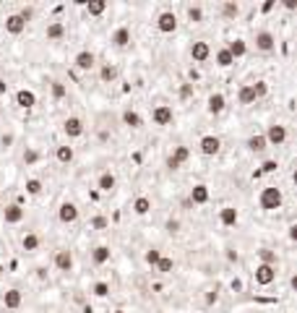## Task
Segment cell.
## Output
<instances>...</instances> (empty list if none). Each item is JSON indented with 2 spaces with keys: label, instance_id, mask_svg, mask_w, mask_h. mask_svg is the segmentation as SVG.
Segmentation results:
<instances>
[{
  "label": "cell",
  "instance_id": "cell-17",
  "mask_svg": "<svg viewBox=\"0 0 297 313\" xmlns=\"http://www.w3.org/2000/svg\"><path fill=\"white\" fill-rule=\"evenodd\" d=\"M21 303H24V292H21V290L11 287V290H6V292H3V305H6L8 310H19V308H21Z\"/></svg>",
  "mask_w": 297,
  "mask_h": 313
},
{
  "label": "cell",
  "instance_id": "cell-10",
  "mask_svg": "<svg viewBox=\"0 0 297 313\" xmlns=\"http://www.w3.org/2000/svg\"><path fill=\"white\" fill-rule=\"evenodd\" d=\"M63 133H66L68 138H81L84 136V120L76 118V115L66 118L63 120Z\"/></svg>",
  "mask_w": 297,
  "mask_h": 313
},
{
  "label": "cell",
  "instance_id": "cell-2",
  "mask_svg": "<svg viewBox=\"0 0 297 313\" xmlns=\"http://www.w3.org/2000/svg\"><path fill=\"white\" fill-rule=\"evenodd\" d=\"M198 151H201L203 156H216L219 151H222V138L214 136V133L201 136V141H198Z\"/></svg>",
  "mask_w": 297,
  "mask_h": 313
},
{
  "label": "cell",
  "instance_id": "cell-43",
  "mask_svg": "<svg viewBox=\"0 0 297 313\" xmlns=\"http://www.w3.org/2000/svg\"><path fill=\"white\" fill-rule=\"evenodd\" d=\"M222 13L227 16V19H234V16L240 13V6H237V3H224V6H222Z\"/></svg>",
  "mask_w": 297,
  "mask_h": 313
},
{
  "label": "cell",
  "instance_id": "cell-48",
  "mask_svg": "<svg viewBox=\"0 0 297 313\" xmlns=\"http://www.w3.org/2000/svg\"><path fill=\"white\" fill-rule=\"evenodd\" d=\"M167 230L169 232H180V219H167Z\"/></svg>",
  "mask_w": 297,
  "mask_h": 313
},
{
  "label": "cell",
  "instance_id": "cell-9",
  "mask_svg": "<svg viewBox=\"0 0 297 313\" xmlns=\"http://www.w3.org/2000/svg\"><path fill=\"white\" fill-rule=\"evenodd\" d=\"M57 219L63 225H73V222H78V206L73 201H63L60 203V209H57Z\"/></svg>",
  "mask_w": 297,
  "mask_h": 313
},
{
  "label": "cell",
  "instance_id": "cell-38",
  "mask_svg": "<svg viewBox=\"0 0 297 313\" xmlns=\"http://www.w3.org/2000/svg\"><path fill=\"white\" fill-rule=\"evenodd\" d=\"M91 292L97 295V297H107V295H109V282H104V279L94 282V285H91Z\"/></svg>",
  "mask_w": 297,
  "mask_h": 313
},
{
  "label": "cell",
  "instance_id": "cell-50",
  "mask_svg": "<svg viewBox=\"0 0 297 313\" xmlns=\"http://www.w3.org/2000/svg\"><path fill=\"white\" fill-rule=\"evenodd\" d=\"M167 167H169V170H180L183 165H180V162H175L172 156H167Z\"/></svg>",
  "mask_w": 297,
  "mask_h": 313
},
{
  "label": "cell",
  "instance_id": "cell-13",
  "mask_svg": "<svg viewBox=\"0 0 297 313\" xmlns=\"http://www.w3.org/2000/svg\"><path fill=\"white\" fill-rule=\"evenodd\" d=\"M73 66H76L78 71H91L94 66H97V55H94L91 50H81V53H76Z\"/></svg>",
  "mask_w": 297,
  "mask_h": 313
},
{
  "label": "cell",
  "instance_id": "cell-20",
  "mask_svg": "<svg viewBox=\"0 0 297 313\" xmlns=\"http://www.w3.org/2000/svg\"><path fill=\"white\" fill-rule=\"evenodd\" d=\"M13 99H16V105H19L21 110H31V107L37 105V94L31 91V89H19Z\"/></svg>",
  "mask_w": 297,
  "mask_h": 313
},
{
  "label": "cell",
  "instance_id": "cell-22",
  "mask_svg": "<svg viewBox=\"0 0 297 313\" xmlns=\"http://www.w3.org/2000/svg\"><path fill=\"white\" fill-rule=\"evenodd\" d=\"M237 219H240V212L234 206H222V209H219V222H222L224 227H234V225H237Z\"/></svg>",
  "mask_w": 297,
  "mask_h": 313
},
{
  "label": "cell",
  "instance_id": "cell-39",
  "mask_svg": "<svg viewBox=\"0 0 297 313\" xmlns=\"http://www.w3.org/2000/svg\"><path fill=\"white\" fill-rule=\"evenodd\" d=\"M50 94H52V99H63L68 94V89H66V84H63V81H52L50 84Z\"/></svg>",
  "mask_w": 297,
  "mask_h": 313
},
{
  "label": "cell",
  "instance_id": "cell-16",
  "mask_svg": "<svg viewBox=\"0 0 297 313\" xmlns=\"http://www.w3.org/2000/svg\"><path fill=\"white\" fill-rule=\"evenodd\" d=\"M55 269L57 272H71L73 269V250L68 248H60L55 253Z\"/></svg>",
  "mask_w": 297,
  "mask_h": 313
},
{
  "label": "cell",
  "instance_id": "cell-34",
  "mask_svg": "<svg viewBox=\"0 0 297 313\" xmlns=\"http://www.w3.org/2000/svg\"><path fill=\"white\" fill-rule=\"evenodd\" d=\"M185 16H188V21H191V24H201L203 21V8L201 6H188Z\"/></svg>",
  "mask_w": 297,
  "mask_h": 313
},
{
  "label": "cell",
  "instance_id": "cell-32",
  "mask_svg": "<svg viewBox=\"0 0 297 313\" xmlns=\"http://www.w3.org/2000/svg\"><path fill=\"white\" fill-rule=\"evenodd\" d=\"M117 76H120V71H117L115 66H109V63H107V66H102V68H99V78H102L104 84H112Z\"/></svg>",
  "mask_w": 297,
  "mask_h": 313
},
{
  "label": "cell",
  "instance_id": "cell-28",
  "mask_svg": "<svg viewBox=\"0 0 297 313\" xmlns=\"http://www.w3.org/2000/svg\"><path fill=\"white\" fill-rule=\"evenodd\" d=\"M73 156H76V151H73V146H68V144H63V146L55 149V160H57L60 165H71Z\"/></svg>",
  "mask_w": 297,
  "mask_h": 313
},
{
  "label": "cell",
  "instance_id": "cell-47",
  "mask_svg": "<svg viewBox=\"0 0 297 313\" xmlns=\"http://www.w3.org/2000/svg\"><path fill=\"white\" fill-rule=\"evenodd\" d=\"M203 300H206V305H214V303L219 300V290H216V287H214V290H209V292H206V297H203Z\"/></svg>",
  "mask_w": 297,
  "mask_h": 313
},
{
  "label": "cell",
  "instance_id": "cell-31",
  "mask_svg": "<svg viewBox=\"0 0 297 313\" xmlns=\"http://www.w3.org/2000/svg\"><path fill=\"white\" fill-rule=\"evenodd\" d=\"M44 34H47V39H50V42H57V39H63V37H66V26H63L60 21H52L50 26H47V31H44Z\"/></svg>",
  "mask_w": 297,
  "mask_h": 313
},
{
  "label": "cell",
  "instance_id": "cell-35",
  "mask_svg": "<svg viewBox=\"0 0 297 313\" xmlns=\"http://www.w3.org/2000/svg\"><path fill=\"white\" fill-rule=\"evenodd\" d=\"M169 156H172V160H175V162L185 165L188 160H191V149H188V146H175V151H172Z\"/></svg>",
  "mask_w": 297,
  "mask_h": 313
},
{
  "label": "cell",
  "instance_id": "cell-49",
  "mask_svg": "<svg viewBox=\"0 0 297 313\" xmlns=\"http://www.w3.org/2000/svg\"><path fill=\"white\" fill-rule=\"evenodd\" d=\"M19 16H21V19L29 24V21H31V16H34V11H31V8H21V11H19Z\"/></svg>",
  "mask_w": 297,
  "mask_h": 313
},
{
  "label": "cell",
  "instance_id": "cell-33",
  "mask_svg": "<svg viewBox=\"0 0 297 313\" xmlns=\"http://www.w3.org/2000/svg\"><path fill=\"white\" fill-rule=\"evenodd\" d=\"M104 11H107L104 0H89V3H86V13H89V16H102Z\"/></svg>",
  "mask_w": 297,
  "mask_h": 313
},
{
  "label": "cell",
  "instance_id": "cell-45",
  "mask_svg": "<svg viewBox=\"0 0 297 313\" xmlns=\"http://www.w3.org/2000/svg\"><path fill=\"white\" fill-rule=\"evenodd\" d=\"M24 162H26V165L39 162V151H37V149H26V151H24Z\"/></svg>",
  "mask_w": 297,
  "mask_h": 313
},
{
  "label": "cell",
  "instance_id": "cell-44",
  "mask_svg": "<svg viewBox=\"0 0 297 313\" xmlns=\"http://www.w3.org/2000/svg\"><path fill=\"white\" fill-rule=\"evenodd\" d=\"M91 227H94V230H107V227H109V222H107V217H102V214H97V217H94V219H91Z\"/></svg>",
  "mask_w": 297,
  "mask_h": 313
},
{
  "label": "cell",
  "instance_id": "cell-24",
  "mask_svg": "<svg viewBox=\"0 0 297 313\" xmlns=\"http://www.w3.org/2000/svg\"><path fill=\"white\" fill-rule=\"evenodd\" d=\"M245 146H248V151H253V154H261V151H266V136L263 133H253L248 141H245Z\"/></svg>",
  "mask_w": 297,
  "mask_h": 313
},
{
  "label": "cell",
  "instance_id": "cell-7",
  "mask_svg": "<svg viewBox=\"0 0 297 313\" xmlns=\"http://www.w3.org/2000/svg\"><path fill=\"white\" fill-rule=\"evenodd\" d=\"M3 219H6V225H21L24 219H26V209L21 206L19 201L8 203V206L3 209Z\"/></svg>",
  "mask_w": 297,
  "mask_h": 313
},
{
  "label": "cell",
  "instance_id": "cell-14",
  "mask_svg": "<svg viewBox=\"0 0 297 313\" xmlns=\"http://www.w3.org/2000/svg\"><path fill=\"white\" fill-rule=\"evenodd\" d=\"M97 188H99L102 193H112L115 188H117V178H115V172H112V170L99 172V178H97Z\"/></svg>",
  "mask_w": 297,
  "mask_h": 313
},
{
  "label": "cell",
  "instance_id": "cell-6",
  "mask_svg": "<svg viewBox=\"0 0 297 313\" xmlns=\"http://www.w3.org/2000/svg\"><path fill=\"white\" fill-rule=\"evenodd\" d=\"M266 144L269 146H281L287 141V128L284 125H279V123H274V125H269V128H266Z\"/></svg>",
  "mask_w": 297,
  "mask_h": 313
},
{
  "label": "cell",
  "instance_id": "cell-42",
  "mask_svg": "<svg viewBox=\"0 0 297 313\" xmlns=\"http://www.w3.org/2000/svg\"><path fill=\"white\" fill-rule=\"evenodd\" d=\"M258 256H261V264H271V266H276V253H274V250L261 248V250H258Z\"/></svg>",
  "mask_w": 297,
  "mask_h": 313
},
{
  "label": "cell",
  "instance_id": "cell-41",
  "mask_svg": "<svg viewBox=\"0 0 297 313\" xmlns=\"http://www.w3.org/2000/svg\"><path fill=\"white\" fill-rule=\"evenodd\" d=\"M250 86H253V94H256V102H258V99H263V97H266V94H269V84H266V81H256V84H250Z\"/></svg>",
  "mask_w": 297,
  "mask_h": 313
},
{
  "label": "cell",
  "instance_id": "cell-27",
  "mask_svg": "<svg viewBox=\"0 0 297 313\" xmlns=\"http://www.w3.org/2000/svg\"><path fill=\"white\" fill-rule=\"evenodd\" d=\"M109 256H112V250H109L107 245H97V248H91V261L97 264V266L107 264V261H109Z\"/></svg>",
  "mask_w": 297,
  "mask_h": 313
},
{
  "label": "cell",
  "instance_id": "cell-25",
  "mask_svg": "<svg viewBox=\"0 0 297 313\" xmlns=\"http://www.w3.org/2000/svg\"><path fill=\"white\" fill-rule=\"evenodd\" d=\"M123 125H128V128L138 131L141 125H144V118H141L136 110H123Z\"/></svg>",
  "mask_w": 297,
  "mask_h": 313
},
{
  "label": "cell",
  "instance_id": "cell-37",
  "mask_svg": "<svg viewBox=\"0 0 297 313\" xmlns=\"http://www.w3.org/2000/svg\"><path fill=\"white\" fill-rule=\"evenodd\" d=\"M42 188H44V185H42L39 178H29V180H26V193H29V196H39Z\"/></svg>",
  "mask_w": 297,
  "mask_h": 313
},
{
  "label": "cell",
  "instance_id": "cell-18",
  "mask_svg": "<svg viewBox=\"0 0 297 313\" xmlns=\"http://www.w3.org/2000/svg\"><path fill=\"white\" fill-rule=\"evenodd\" d=\"M224 107H227V97L222 91H214L209 94V99H206V110L211 115H219V113H224Z\"/></svg>",
  "mask_w": 297,
  "mask_h": 313
},
{
  "label": "cell",
  "instance_id": "cell-21",
  "mask_svg": "<svg viewBox=\"0 0 297 313\" xmlns=\"http://www.w3.org/2000/svg\"><path fill=\"white\" fill-rule=\"evenodd\" d=\"M224 47H227V53H229L234 60H240V58H245V55H248V42H245V39H240V37L229 39Z\"/></svg>",
  "mask_w": 297,
  "mask_h": 313
},
{
  "label": "cell",
  "instance_id": "cell-23",
  "mask_svg": "<svg viewBox=\"0 0 297 313\" xmlns=\"http://www.w3.org/2000/svg\"><path fill=\"white\" fill-rule=\"evenodd\" d=\"M131 209H133L136 217H146L151 212V198L149 196H136L133 203H131Z\"/></svg>",
  "mask_w": 297,
  "mask_h": 313
},
{
  "label": "cell",
  "instance_id": "cell-51",
  "mask_svg": "<svg viewBox=\"0 0 297 313\" xmlns=\"http://www.w3.org/2000/svg\"><path fill=\"white\" fill-rule=\"evenodd\" d=\"M271 8H274V0H269V3H263V6H261V11H263V13H269Z\"/></svg>",
  "mask_w": 297,
  "mask_h": 313
},
{
  "label": "cell",
  "instance_id": "cell-12",
  "mask_svg": "<svg viewBox=\"0 0 297 313\" xmlns=\"http://www.w3.org/2000/svg\"><path fill=\"white\" fill-rule=\"evenodd\" d=\"M6 31H8V34H13V37H21L24 31H26V21L21 19L19 13H8L6 16Z\"/></svg>",
  "mask_w": 297,
  "mask_h": 313
},
{
  "label": "cell",
  "instance_id": "cell-15",
  "mask_svg": "<svg viewBox=\"0 0 297 313\" xmlns=\"http://www.w3.org/2000/svg\"><path fill=\"white\" fill-rule=\"evenodd\" d=\"M131 39H133V34H131V29H128V26H117V29L112 31V37H109L112 47H117V50L128 47V44H131Z\"/></svg>",
  "mask_w": 297,
  "mask_h": 313
},
{
  "label": "cell",
  "instance_id": "cell-52",
  "mask_svg": "<svg viewBox=\"0 0 297 313\" xmlns=\"http://www.w3.org/2000/svg\"><path fill=\"white\" fill-rule=\"evenodd\" d=\"M3 274H6V266H3V264H0V277H3Z\"/></svg>",
  "mask_w": 297,
  "mask_h": 313
},
{
  "label": "cell",
  "instance_id": "cell-36",
  "mask_svg": "<svg viewBox=\"0 0 297 313\" xmlns=\"http://www.w3.org/2000/svg\"><path fill=\"white\" fill-rule=\"evenodd\" d=\"M154 269L159 272V274H172V269H175V261H172L169 256H162V258H159V264H156Z\"/></svg>",
  "mask_w": 297,
  "mask_h": 313
},
{
  "label": "cell",
  "instance_id": "cell-40",
  "mask_svg": "<svg viewBox=\"0 0 297 313\" xmlns=\"http://www.w3.org/2000/svg\"><path fill=\"white\" fill-rule=\"evenodd\" d=\"M159 258H162V250H159V248H149L146 253H144V261H146L149 266H156V264H159Z\"/></svg>",
  "mask_w": 297,
  "mask_h": 313
},
{
  "label": "cell",
  "instance_id": "cell-30",
  "mask_svg": "<svg viewBox=\"0 0 297 313\" xmlns=\"http://www.w3.org/2000/svg\"><path fill=\"white\" fill-rule=\"evenodd\" d=\"M214 63H216L219 68H229V66H234V58L227 53V47H219L216 55H214Z\"/></svg>",
  "mask_w": 297,
  "mask_h": 313
},
{
  "label": "cell",
  "instance_id": "cell-19",
  "mask_svg": "<svg viewBox=\"0 0 297 313\" xmlns=\"http://www.w3.org/2000/svg\"><path fill=\"white\" fill-rule=\"evenodd\" d=\"M209 198H211V193H209V185H203V183H198V185H193L191 188V203H196V206H203V203H209Z\"/></svg>",
  "mask_w": 297,
  "mask_h": 313
},
{
  "label": "cell",
  "instance_id": "cell-46",
  "mask_svg": "<svg viewBox=\"0 0 297 313\" xmlns=\"http://www.w3.org/2000/svg\"><path fill=\"white\" fill-rule=\"evenodd\" d=\"M276 170H279L276 160H266V162L261 165V172H266V175H269V172H276Z\"/></svg>",
  "mask_w": 297,
  "mask_h": 313
},
{
  "label": "cell",
  "instance_id": "cell-53",
  "mask_svg": "<svg viewBox=\"0 0 297 313\" xmlns=\"http://www.w3.org/2000/svg\"><path fill=\"white\" fill-rule=\"evenodd\" d=\"M112 313H125V310H120V308H117V310H112Z\"/></svg>",
  "mask_w": 297,
  "mask_h": 313
},
{
  "label": "cell",
  "instance_id": "cell-8",
  "mask_svg": "<svg viewBox=\"0 0 297 313\" xmlns=\"http://www.w3.org/2000/svg\"><path fill=\"white\" fill-rule=\"evenodd\" d=\"M256 50H261V53H271L274 47H276V37L271 34L269 29H261V31H256Z\"/></svg>",
  "mask_w": 297,
  "mask_h": 313
},
{
  "label": "cell",
  "instance_id": "cell-11",
  "mask_svg": "<svg viewBox=\"0 0 297 313\" xmlns=\"http://www.w3.org/2000/svg\"><path fill=\"white\" fill-rule=\"evenodd\" d=\"M191 58H193V63H206L211 58V44L203 39H196L191 44Z\"/></svg>",
  "mask_w": 297,
  "mask_h": 313
},
{
  "label": "cell",
  "instance_id": "cell-26",
  "mask_svg": "<svg viewBox=\"0 0 297 313\" xmlns=\"http://www.w3.org/2000/svg\"><path fill=\"white\" fill-rule=\"evenodd\" d=\"M42 240H39V235L37 232H26L24 238H21V248L26 250V253H34V250H39Z\"/></svg>",
  "mask_w": 297,
  "mask_h": 313
},
{
  "label": "cell",
  "instance_id": "cell-4",
  "mask_svg": "<svg viewBox=\"0 0 297 313\" xmlns=\"http://www.w3.org/2000/svg\"><path fill=\"white\" fill-rule=\"evenodd\" d=\"M253 277H256V285L269 287L271 282L276 279V266H271V264H258L256 272H253Z\"/></svg>",
  "mask_w": 297,
  "mask_h": 313
},
{
  "label": "cell",
  "instance_id": "cell-5",
  "mask_svg": "<svg viewBox=\"0 0 297 313\" xmlns=\"http://www.w3.org/2000/svg\"><path fill=\"white\" fill-rule=\"evenodd\" d=\"M172 120H175V110H172L169 105H156L154 113H151V123L154 125H172Z\"/></svg>",
  "mask_w": 297,
  "mask_h": 313
},
{
  "label": "cell",
  "instance_id": "cell-29",
  "mask_svg": "<svg viewBox=\"0 0 297 313\" xmlns=\"http://www.w3.org/2000/svg\"><path fill=\"white\" fill-rule=\"evenodd\" d=\"M237 102H240V105H256L253 86H250V84H243V86L237 89Z\"/></svg>",
  "mask_w": 297,
  "mask_h": 313
},
{
  "label": "cell",
  "instance_id": "cell-1",
  "mask_svg": "<svg viewBox=\"0 0 297 313\" xmlns=\"http://www.w3.org/2000/svg\"><path fill=\"white\" fill-rule=\"evenodd\" d=\"M281 203H284V196H281V188H276V185H266L258 196V206L263 212H274Z\"/></svg>",
  "mask_w": 297,
  "mask_h": 313
},
{
  "label": "cell",
  "instance_id": "cell-3",
  "mask_svg": "<svg viewBox=\"0 0 297 313\" xmlns=\"http://www.w3.org/2000/svg\"><path fill=\"white\" fill-rule=\"evenodd\" d=\"M177 16H175V11H162L159 16H156V29L162 31V34H175L177 31Z\"/></svg>",
  "mask_w": 297,
  "mask_h": 313
}]
</instances>
